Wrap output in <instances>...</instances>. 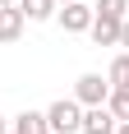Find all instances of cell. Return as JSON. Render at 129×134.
<instances>
[{"instance_id":"5","label":"cell","mask_w":129,"mask_h":134,"mask_svg":"<svg viewBox=\"0 0 129 134\" xmlns=\"http://www.w3.org/2000/svg\"><path fill=\"white\" fill-rule=\"evenodd\" d=\"M115 125L111 107H83V134H115Z\"/></svg>"},{"instance_id":"15","label":"cell","mask_w":129,"mask_h":134,"mask_svg":"<svg viewBox=\"0 0 129 134\" xmlns=\"http://www.w3.org/2000/svg\"><path fill=\"white\" fill-rule=\"evenodd\" d=\"M0 5H19V0H0Z\"/></svg>"},{"instance_id":"1","label":"cell","mask_w":129,"mask_h":134,"mask_svg":"<svg viewBox=\"0 0 129 134\" xmlns=\"http://www.w3.org/2000/svg\"><path fill=\"white\" fill-rule=\"evenodd\" d=\"M46 130H51V134H74V130H83V107H78L74 97H60V102L46 111Z\"/></svg>"},{"instance_id":"6","label":"cell","mask_w":129,"mask_h":134,"mask_svg":"<svg viewBox=\"0 0 129 134\" xmlns=\"http://www.w3.org/2000/svg\"><path fill=\"white\" fill-rule=\"evenodd\" d=\"M23 9L19 5H0V42H19L23 37Z\"/></svg>"},{"instance_id":"17","label":"cell","mask_w":129,"mask_h":134,"mask_svg":"<svg viewBox=\"0 0 129 134\" xmlns=\"http://www.w3.org/2000/svg\"><path fill=\"white\" fill-rule=\"evenodd\" d=\"M9 134H14V130H9Z\"/></svg>"},{"instance_id":"7","label":"cell","mask_w":129,"mask_h":134,"mask_svg":"<svg viewBox=\"0 0 129 134\" xmlns=\"http://www.w3.org/2000/svg\"><path fill=\"white\" fill-rule=\"evenodd\" d=\"M14 134H51L46 130V111H23V116H14Z\"/></svg>"},{"instance_id":"11","label":"cell","mask_w":129,"mask_h":134,"mask_svg":"<svg viewBox=\"0 0 129 134\" xmlns=\"http://www.w3.org/2000/svg\"><path fill=\"white\" fill-rule=\"evenodd\" d=\"M129 0H97V14H111V19H125Z\"/></svg>"},{"instance_id":"4","label":"cell","mask_w":129,"mask_h":134,"mask_svg":"<svg viewBox=\"0 0 129 134\" xmlns=\"http://www.w3.org/2000/svg\"><path fill=\"white\" fill-rule=\"evenodd\" d=\"M120 23L125 19H111V14H92V42L97 46H120Z\"/></svg>"},{"instance_id":"3","label":"cell","mask_w":129,"mask_h":134,"mask_svg":"<svg viewBox=\"0 0 129 134\" xmlns=\"http://www.w3.org/2000/svg\"><path fill=\"white\" fill-rule=\"evenodd\" d=\"M92 14H97V9H88L83 0H69V5H60V23H64V32H88V28H92Z\"/></svg>"},{"instance_id":"10","label":"cell","mask_w":129,"mask_h":134,"mask_svg":"<svg viewBox=\"0 0 129 134\" xmlns=\"http://www.w3.org/2000/svg\"><path fill=\"white\" fill-rule=\"evenodd\" d=\"M106 107H111V116H115V120H129V88H111Z\"/></svg>"},{"instance_id":"2","label":"cell","mask_w":129,"mask_h":134,"mask_svg":"<svg viewBox=\"0 0 129 134\" xmlns=\"http://www.w3.org/2000/svg\"><path fill=\"white\" fill-rule=\"evenodd\" d=\"M106 97H111V79L106 74H78V83H74L78 107H106Z\"/></svg>"},{"instance_id":"14","label":"cell","mask_w":129,"mask_h":134,"mask_svg":"<svg viewBox=\"0 0 129 134\" xmlns=\"http://www.w3.org/2000/svg\"><path fill=\"white\" fill-rule=\"evenodd\" d=\"M0 134H9V120H5V116H0Z\"/></svg>"},{"instance_id":"16","label":"cell","mask_w":129,"mask_h":134,"mask_svg":"<svg viewBox=\"0 0 129 134\" xmlns=\"http://www.w3.org/2000/svg\"><path fill=\"white\" fill-rule=\"evenodd\" d=\"M55 5H69V0H55Z\"/></svg>"},{"instance_id":"9","label":"cell","mask_w":129,"mask_h":134,"mask_svg":"<svg viewBox=\"0 0 129 134\" xmlns=\"http://www.w3.org/2000/svg\"><path fill=\"white\" fill-rule=\"evenodd\" d=\"M106 79H111V88H129V51H120L115 60H111Z\"/></svg>"},{"instance_id":"13","label":"cell","mask_w":129,"mask_h":134,"mask_svg":"<svg viewBox=\"0 0 129 134\" xmlns=\"http://www.w3.org/2000/svg\"><path fill=\"white\" fill-rule=\"evenodd\" d=\"M115 134H129V120H120V125H115Z\"/></svg>"},{"instance_id":"12","label":"cell","mask_w":129,"mask_h":134,"mask_svg":"<svg viewBox=\"0 0 129 134\" xmlns=\"http://www.w3.org/2000/svg\"><path fill=\"white\" fill-rule=\"evenodd\" d=\"M120 46H129V19L120 23Z\"/></svg>"},{"instance_id":"8","label":"cell","mask_w":129,"mask_h":134,"mask_svg":"<svg viewBox=\"0 0 129 134\" xmlns=\"http://www.w3.org/2000/svg\"><path fill=\"white\" fill-rule=\"evenodd\" d=\"M19 9H23L28 23H46V19L55 14V0H19Z\"/></svg>"}]
</instances>
